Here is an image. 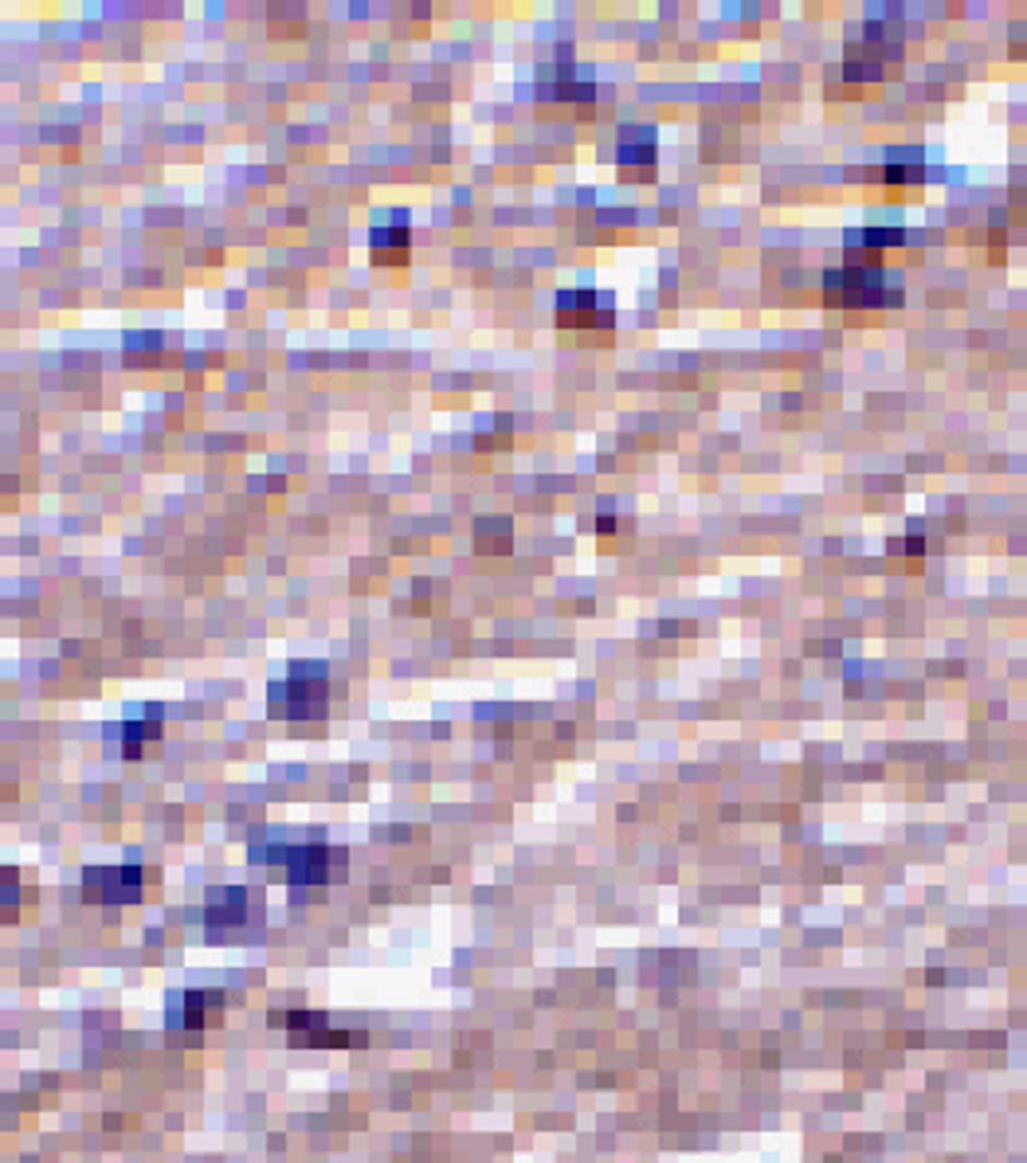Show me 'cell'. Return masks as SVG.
I'll return each mask as SVG.
<instances>
[{
	"label": "cell",
	"instance_id": "ba28073f",
	"mask_svg": "<svg viewBox=\"0 0 1027 1163\" xmlns=\"http://www.w3.org/2000/svg\"><path fill=\"white\" fill-rule=\"evenodd\" d=\"M243 916H248V889H240V886L208 889V928L240 925Z\"/></svg>",
	"mask_w": 1027,
	"mask_h": 1163
},
{
	"label": "cell",
	"instance_id": "7a4b0ae2",
	"mask_svg": "<svg viewBox=\"0 0 1027 1163\" xmlns=\"http://www.w3.org/2000/svg\"><path fill=\"white\" fill-rule=\"evenodd\" d=\"M267 862L287 870L295 886H326V882H342L346 877V850L330 847V842H298V847H271Z\"/></svg>",
	"mask_w": 1027,
	"mask_h": 1163
},
{
	"label": "cell",
	"instance_id": "7c38bea8",
	"mask_svg": "<svg viewBox=\"0 0 1027 1163\" xmlns=\"http://www.w3.org/2000/svg\"><path fill=\"white\" fill-rule=\"evenodd\" d=\"M157 736H162V726H157V721H150V726H142V721H126V726H122V753L138 756V753H142V744L157 741Z\"/></svg>",
	"mask_w": 1027,
	"mask_h": 1163
},
{
	"label": "cell",
	"instance_id": "6da1fadb",
	"mask_svg": "<svg viewBox=\"0 0 1027 1163\" xmlns=\"http://www.w3.org/2000/svg\"><path fill=\"white\" fill-rule=\"evenodd\" d=\"M271 717L287 721H322L330 709V670L326 662H290V674L271 686Z\"/></svg>",
	"mask_w": 1027,
	"mask_h": 1163
},
{
	"label": "cell",
	"instance_id": "4fadbf2b",
	"mask_svg": "<svg viewBox=\"0 0 1027 1163\" xmlns=\"http://www.w3.org/2000/svg\"><path fill=\"white\" fill-rule=\"evenodd\" d=\"M922 181V161L913 165H886V184H910Z\"/></svg>",
	"mask_w": 1027,
	"mask_h": 1163
},
{
	"label": "cell",
	"instance_id": "52a82bcc",
	"mask_svg": "<svg viewBox=\"0 0 1027 1163\" xmlns=\"http://www.w3.org/2000/svg\"><path fill=\"white\" fill-rule=\"evenodd\" d=\"M220 1011H224V995L220 992L192 987V992L181 995V1007L174 1011V1022H181L184 1030H204Z\"/></svg>",
	"mask_w": 1027,
	"mask_h": 1163
},
{
	"label": "cell",
	"instance_id": "8fae6325",
	"mask_svg": "<svg viewBox=\"0 0 1027 1163\" xmlns=\"http://www.w3.org/2000/svg\"><path fill=\"white\" fill-rule=\"evenodd\" d=\"M898 243H906L903 228H867L847 236V248H867V255H874V251L883 248H898Z\"/></svg>",
	"mask_w": 1027,
	"mask_h": 1163
},
{
	"label": "cell",
	"instance_id": "5bb4252c",
	"mask_svg": "<svg viewBox=\"0 0 1027 1163\" xmlns=\"http://www.w3.org/2000/svg\"><path fill=\"white\" fill-rule=\"evenodd\" d=\"M596 529H600V533H612L616 521H612V517H600V521H596Z\"/></svg>",
	"mask_w": 1027,
	"mask_h": 1163
},
{
	"label": "cell",
	"instance_id": "277c9868",
	"mask_svg": "<svg viewBox=\"0 0 1027 1163\" xmlns=\"http://www.w3.org/2000/svg\"><path fill=\"white\" fill-rule=\"evenodd\" d=\"M271 1022H275V1027H287L295 1046L334 1050V1046H357V1042L366 1039V1034H357V1030L334 1027V1019H330L326 1011H310V1007H290V1011H283V1015H271Z\"/></svg>",
	"mask_w": 1027,
	"mask_h": 1163
},
{
	"label": "cell",
	"instance_id": "30bf717a",
	"mask_svg": "<svg viewBox=\"0 0 1027 1163\" xmlns=\"http://www.w3.org/2000/svg\"><path fill=\"white\" fill-rule=\"evenodd\" d=\"M620 165H652L655 161V134L647 125H632L620 134Z\"/></svg>",
	"mask_w": 1027,
	"mask_h": 1163
},
{
	"label": "cell",
	"instance_id": "8992f818",
	"mask_svg": "<svg viewBox=\"0 0 1027 1163\" xmlns=\"http://www.w3.org/2000/svg\"><path fill=\"white\" fill-rule=\"evenodd\" d=\"M561 325H612V298L596 290H565L558 295Z\"/></svg>",
	"mask_w": 1027,
	"mask_h": 1163
},
{
	"label": "cell",
	"instance_id": "3957f363",
	"mask_svg": "<svg viewBox=\"0 0 1027 1163\" xmlns=\"http://www.w3.org/2000/svg\"><path fill=\"white\" fill-rule=\"evenodd\" d=\"M886 275L883 267H847V271H827L824 287L827 298L836 305H898L903 295L883 287Z\"/></svg>",
	"mask_w": 1027,
	"mask_h": 1163
},
{
	"label": "cell",
	"instance_id": "5b68a950",
	"mask_svg": "<svg viewBox=\"0 0 1027 1163\" xmlns=\"http://www.w3.org/2000/svg\"><path fill=\"white\" fill-rule=\"evenodd\" d=\"M83 894L103 906H130L142 901V870L138 866H87L83 870Z\"/></svg>",
	"mask_w": 1027,
	"mask_h": 1163
},
{
	"label": "cell",
	"instance_id": "9c48e42d",
	"mask_svg": "<svg viewBox=\"0 0 1027 1163\" xmlns=\"http://www.w3.org/2000/svg\"><path fill=\"white\" fill-rule=\"evenodd\" d=\"M369 248H373V255L381 259V263H389V259H408V248H413V236H408V228L404 224H389V228H373L369 231Z\"/></svg>",
	"mask_w": 1027,
	"mask_h": 1163
}]
</instances>
